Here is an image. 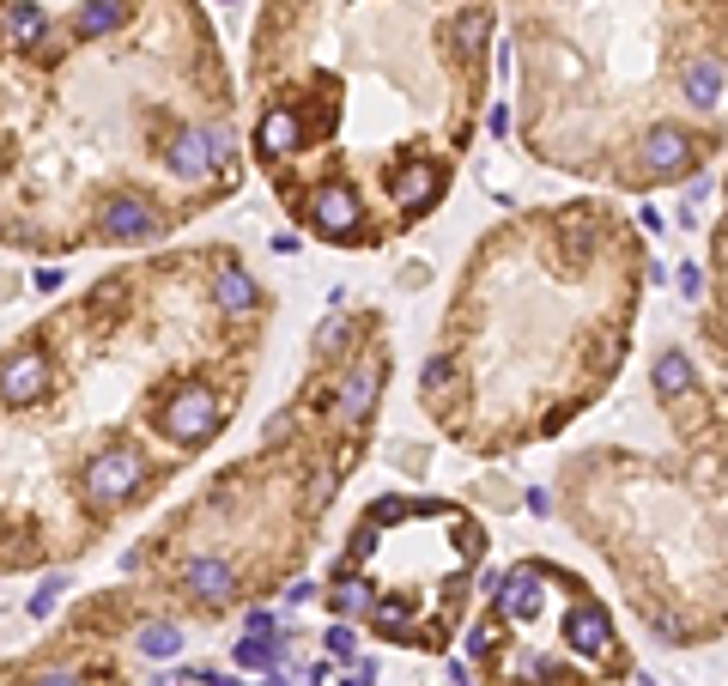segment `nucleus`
Returning <instances> with one entry per match:
<instances>
[{
	"instance_id": "1",
	"label": "nucleus",
	"mask_w": 728,
	"mask_h": 686,
	"mask_svg": "<svg viewBox=\"0 0 728 686\" xmlns=\"http://www.w3.org/2000/svg\"><path fill=\"white\" fill-rule=\"evenodd\" d=\"M140 481H146V462L134 456L128 444H110V450H98V456L85 462V498L98 504V511H115V504H128L140 492Z\"/></svg>"
},
{
	"instance_id": "2",
	"label": "nucleus",
	"mask_w": 728,
	"mask_h": 686,
	"mask_svg": "<svg viewBox=\"0 0 728 686\" xmlns=\"http://www.w3.org/2000/svg\"><path fill=\"white\" fill-rule=\"evenodd\" d=\"M219 420H225V401H219V390H206V383H189L182 395H171V407H164V432L176 437V444H206V437L219 432Z\"/></svg>"
},
{
	"instance_id": "3",
	"label": "nucleus",
	"mask_w": 728,
	"mask_h": 686,
	"mask_svg": "<svg viewBox=\"0 0 728 686\" xmlns=\"http://www.w3.org/2000/svg\"><path fill=\"white\" fill-rule=\"evenodd\" d=\"M49 353L43 346H19V353L0 359V401L7 407H24V401H43L49 395Z\"/></svg>"
},
{
	"instance_id": "4",
	"label": "nucleus",
	"mask_w": 728,
	"mask_h": 686,
	"mask_svg": "<svg viewBox=\"0 0 728 686\" xmlns=\"http://www.w3.org/2000/svg\"><path fill=\"white\" fill-rule=\"evenodd\" d=\"M304 213H310V225H316L328 243L358 238V225H364V201L353 195V189H316V201H310Z\"/></svg>"
},
{
	"instance_id": "5",
	"label": "nucleus",
	"mask_w": 728,
	"mask_h": 686,
	"mask_svg": "<svg viewBox=\"0 0 728 686\" xmlns=\"http://www.w3.org/2000/svg\"><path fill=\"white\" fill-rule=\"evenodd\" d=\"M219 159H225V134L219 128H182L171 140V176H182V183H201Z\"/></svg>"
},
{
	"instance_id": "6",
	"label": "nucleus",
	"mask_w": 728,
	"mask_h": 686,
	"mask_svg": "<svg viewBox=\"0 0 728 686\" xmlns=\"http://www.w3.org/2000/svg\"><path fill=\"white\" fill-rule=\"evenodd\" d=\"M698 159V140L686 134V128H649L644 134V176H686Z\"/></svg>"
},
{
	"instance_id": "7",
	"label": "nucleus",
	"mask_w": 728,
	"mask_h": 686,
	"mask_svg": "<svg viewBox=\"0 0 728 686\" xmlns=\"http://www.w3.org/2000/svg\"><path fill=\"white\" fill-rule=\"evenodd\" d=\"M98 231L110 243H134V238H152V231H159V213H152L146 195H110L98 213Z\"/></svg>"
},
{
	"instance_id": "8",
	"label": "nucleus",
	"mask_w": 728,
	"mask_h": 686,
	"mask_svg": "<svg viewBox=\"0 0 728 686\" xmlns=\"http://www.w3.org/2000/svg\"><path fill=\"white\" fill-rule=\"evenodd\" d=\"M376 390H383V365H376V359H358V365L341 377V390H334V413H341L346 425L364 420V413L376 407Z\"/></svg>"
},
{
	"instance_id": "9",
	"label": "nucleus",
	"mask_w": 728,
	"mask_h": 686,
	"mask_svg": "<svg viewBox=\"0 0 728 686\" xmlns=\"http://www.w3.org/2000/svg\"><path fill=\"white\" fill-rule=\"evenodd\" d=\"M565 644L583 656H607V644H614V626H607V607L601 602H577L565 614Z\"/></svg>"
},
{
	"instance_id": "10",
	"label": "nucleus",
	"mask_w": 728,
	"mask_h": 686,
	"mask_svg": "<svg viewBox=\"0 0 728 686\" xmlns=\"http://www.w3.org/2000/svg\"><path fill=\"white\" fill-rule=\"evenodd\" d=\"M182 589H189L201 607H225L231 589H237V572H231L225 559H189L182 565Z\"/></svg>"
},
{
	"instance_id": "11",
	"label": "nucleus",
	"mask_w": 728,
	"mask_h": 686,
	"mask_svg": "<svg viewBox=\"0 0 728 686\" xmlns=\"http://www.w3.org/2000/svg\"><path fill=\"white\" fill-rule=\"evenodd\" d=\"M304 147V122H297L292 103H273V110L262 115V128H255V152L262 159H285V152Z\"/></svg>"
},
{
	"instance_id": "12",
	"label": "nucleus",
	"mask_w": 728,
	"mask_h": 686,
	"mask_svg": "<svg viewBox=\"0 0 728 686\" xmlns=\"http://www.w3.org/2000/svg\"><path fill=\"white\" fill-rule=\"evenodd\" d=\"M649 383H656V395L668 401V407H680V401L698 390V371H692V359H686L680 346H668V353L649 365Z\"/></svg>"
},
{
	"instance_id": "13",
	"label": "nucleus",
	"mask_w": 728,
	"mask_h": 686,
	"mask_svg": "<svg viewBox=\"0 0 728 686\" xmlns=\"http://www.w3.org/2000/svg\"><path fill=\"white\" fill-rule=\"evenodd\" d=\"M686 103L705 115L722 110V56H698L692 68H686Z\"/></svg>"
},
{
	"instance_id": "14",
	"label": "nucleus",
	"mask_w": 728,
	"mask_h": 686,
	"mask_svg": "<svg viewBox=\"0 0 728 686\" xmlns=\"http://www.w3.org/2000/svg\"><path fill=\"white\" fill-rule=\"evenodd\" d=\"M437 195H444V171H437V164H407V171L395 176V201L413 206V213H425Z\"/></svg>"
},
{
	"instance_id": "15",
	"label": "nucleus",
	"mask_w": 728,
	"mask_h": 686,
	"mask_svg": "<svg viewBox=\"0 0 728 686\" xmlns=\"http://www.w3.org/2000/svg\"><path fill=\"white\" fill-rule=\"evenodd\" d=\"M213 297H219V310H231V316H250L255 304H262V286H255L243 268H219V280H213Z\"/></svg>"
},
{
	"instance_id": "16",
	"label": "nucleus",
	"mask_w": 728,
	"mask_h": 686,
	"mask_svg": "<svg viewBox=\"0 0 728 686\" xmlns=\"http://www.w3.org/2000/svg\"><path fill=\"white\" fill-rule=\"evenodd\" d=\"M528 577H535V565H523V572L498 589V619H535L540 614V584H528Z\"/></svg>"
},
{
	"instance_id": "17",
	"label": "nucleus",
	"mask_w": 728,
	"mask_h": 686,
	"mask_svg": "<svg viewBox=\"0 0 728 686\" xmlns=\"http://www.w3.org/2000/svg\"><path fill=\"white\" fill-rule=\"evenodd\" d=\"M134 650L152 656V663H164V656L182 650V626H176V619H146V626L134 632Z\"/></svg>"
},
{
	"instance_id": "18",
	"label": "nucleus",
	"mask_w": 728,
	"mask_h": 686,
	"mask_svg": "<svg viewBox=\"0 0 728 686\" xmlns=\"http://www.w3.org/2000/svg\"><path fill=\"white\" fill-rule=\"evenodd\" d=\"M122 24V0H85L80 19H73V37H110Z\"/></svg>"
},
{
	"instance_id": "19",
	"label": "nucleus",
	"mask_w": 728,
	"mask_h": 686,
	"mask_svg": "<svg viewBox=\"0 0 728 686\" xmlns=\"http://www.w3.org/2000/svg\"><path fill=\"white\" fill-rule=\"evenodd\" d=\"M7 31L19 37V43H37V37H43V7H37V0H12L7 7Z\"/></svg>"
},
{
	"instance_id": "20",
	"label": "nucleus",
	"mask_w": 728,
	"mask_h": 686,
	"mask_svg": "<svg viewBox=\"0 0 728 686\" xmlns=\"http://www.w3.org/2000/svg\"><path fill=\"white\" fill-rule=\"evenodd\" d=\"M486 37H492V12H486V7H474V12H462V19H455V49H467V56H474V49H486Z\"/></svg>"
},
{
	"instance_id": "21",
	"label": "nucleus",
	"mask_w": 728,
	"mask_h": 686,
	"mask_svg": "<svg viewBox=\"0 0 728 686\" xmlns=\"http://www.w3.org/2000/svg\"><path fill=\"white\" fill-rule=\"evenodd\" d=\"M644 619H649V632H656L661 644H686V638H692V632H686L668 607H656V602H644Z\"/></svg>"
},
{
	"instance_id": "22",
	"label": "nucleus",
	"mask_w": 728,
	"mask_h": 686,
	"mask_svg": "<svg viewBox=\"0 0 728 686\" xmlns=\"http://www.w3.org/2000/svg\"><path fill=\"white\" fill-rule=\"evenodd\" d=\"M498 638H504V619H498V614L479 619L474 638H467V656H492V650H498Z\"/></svg>"
},
{
	"instance_id": "23",
	"label": "nucleus",
	"mask_w": 728,
	"mask_h": 686,
	"mask_svg": "<svg viewBox=\"0 0 728 686\" xmlns=\"http://www.w3.org/2000/svg\"><path fill=\"white\" fill-rule=\"evenodd\" d=\"M353 650H358V632L346 626V619H341V626H328V656H341V663H346Z\"/></svg>"
},
{
	"instance_id": "24",
	"label": "nucleus",
	"mask_w": 728,
	"mask_h": 686,
	"mask_svg": "<svg viewBox=\"0 0 728 686\" xmlns=\"http://www.w3.org/2000/svg\"><path fill=\"white\" fill-rule=\"evenodd\" d=\"M346 334H353V322H341V316H334V322H322L316 346H322V353H341V346H346Z\"/></svg>"
},
{
	"instance_id": "25",
	"label": "nucleus",
	"mask_w": 728,
	"mask_h": 686,
	"mask_svg": "<svg viewBox=\"0 0 728 686\" xmlns=\"http://www.w3.org/2000/svg\"><path fill=\"white\" fill-rule=\"evenodd\" d=\"M334 607H341V614H364V607H371V589L341 584V589H334Z\"/></svg>"
},
{
	"instance_id": "26",
	"label": "nucleus",
	"mask_w": 728,
	"mask_h": 686,
	"mask_svg": "<svg viewBox=\"0 0 728 686\" xmlns=\"http://www.w3.org/2000/svg\"><path fill=\"white\" fill-rule=\"evenodd\" d=\"M61 589H68V577H49V584H43V589H37V595H31V614H37V619H43V614H49V607H55V595H61Z\"/></svg>"
},
{
	"instance_id": "27",
	"label": "nucleus",
	"mask_w": 728,
	"mask_h": 686,
	"mask_svg": "<svg viewBox=\"0 0 728 686\" xmlns=\"http://www.w3.org/2000/svg\"><path fill=\"white\" fill-rule=\"evenodd\" d=\"M24 686H80V675H73V668H43V675L24 680Z\"/></svg>"
},
{
	"instance_id": "28",
	"label": "nucleus",
	"mask_w": 728,
	"mask_h": 686,
	"mask_svg": "<svg viewBox=\"0 0 728 686\" xmlns=\"http://www.w3.org/2000/svg\"><path fill=\"white\" fill-rule=\"evenodd\" d=\"M376 675H383V668H376L371 656H364V663H358V668H353V675H346L341 686H376Z\"/></svg>"
},
{
	"instance_id": "29",
	"label": "nucleus",
	"mask_w": 728,
	"mask_h": 686,
	"mask_svg": "<svg viewBox=\"0 0 728 686\" xmlns=\"http://www.w3.org/2000/svg\"><path fill=\"white\" fill-rule=\"evenodd\" d=\"M680 292L698 297V292H705V274H698V268H680Z\"/></svg>"
},
{
	"instance_id": "30",
	"label": "nucleus",
	"mask_w": 728,
	"mask_h": 686,
	"mask_svg": "<svg viewBox=\"0 0 728 686\" xmlns=\"http://www.w3.org/2000/svg\"><path fill=\"white\" fill-rule=\"evenodd\" d=\"M528 511H535V516H553V498H546V486L528 492Z\"/></svg>"
},
{
	"instance_id": "31",
	"label": "nucleus",
	"mask_w": 728,
	"mask_h": 686,
	"mask_svg": "<svg viewBox=\"0 0 728 686\" xmlns=\"http://www.w3.org/2000/svg\"><path fill=\"white\" fill-rule=\"evenodd\" d=\"M250 632H280V619H273L267 607H255V614H250Z\"/></svg>"
}]
</instances>
